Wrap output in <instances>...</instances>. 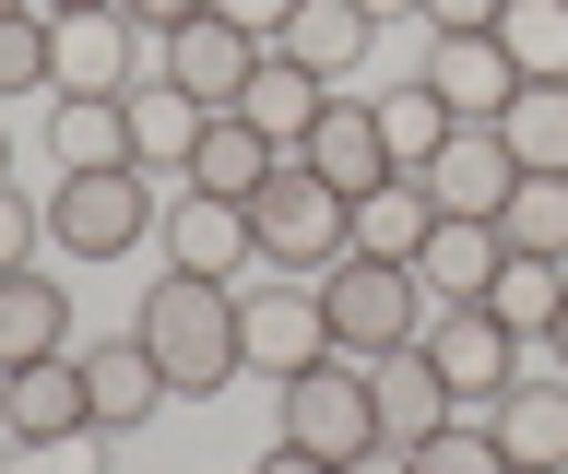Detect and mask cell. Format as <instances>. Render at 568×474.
<instances>
[{
	"label": "cell",
	"instance_id": "cell-1",
	"mask_svg": "<svg viewBox=\"0 0 568 474\" xmlns=\"http://www.w3.org/2000/svg\"><path fill=\"white\" fill-rule=\"evenodd\" d=\"M131 332L154 344V367H166L178 403H213L248 380V344H237V285H202V273H154L131 309Z\"/></svg>",
	"mask_w": 568,
	"mask_h": 474
},
{
	"label": "cell",
	"instance_id": "cell-2",
	"mask_svg": "<svg viewBox=\"0 0 568 474\" xmlns=\"http://www.w3.org/2000/svg\"><path fill=\"white\" fill-rule=\"evenodd\" d=\"M248 238H261V273H308V285H320V273L355 250V202L320 179L308 154H284L273 179L248 190Z\"/></svg>",
	"mask_w": 568,
	"mask_h": 474
},
{
	"label": "cell",
	"instance_id": "cell-3",
	"mask_svg": "<svg viewBox=\"0 0 568 474\" xmlns=\"http://www.w3.org/2000/svg\"><path fill=\"white\" fill-rule=\"evenodd\" d=\"M320 309H332V356H355V367L390 356V344H426V321H438L415 261H367V250H344L320 273Z\"/></svg>",
	"mask_w": 568,
	"mask_h": 474
},
{
	"label": "cell",
	"instance_id": "cell-4",
	"mask_svg": "<svg viewBox=\"0 0 568 474\" xmlns=\"http://www.w3.org/2000/svg\"><path fill=\"white\" fill-rule=\"evenodd\" d=\"M154 225H166V190L142 167H83V179L48 190V250L60 261H131L154 250Z\"/></svg>",
	"mask_w": 568,
	"mask_h": 474
},
{
	"label": "cell",
	"instance_id": "cell-5",
	"mask_svg": "<svg viewBox=\"0 0 568 474\" xmlns=\"http://www.w3.org/2000/svg\"><path fill=\"white\" fill-rule=\"evenodd\" d=\"M273 438H296V451H320V463H355V451L379 438V392H367V367H355V356L296 367V380L273 392Z\"/></svg>",
	"mask_w": 568,
	"mask_h": 474
},
{
	"label": "cell",
	"instance_id": "cell-6",
	"mask_svg": "<svg viewBox=\"0 0 568 474\" xmlns=\"http://www.w3.org/2000/svg\"><path fill=\"white\" fill-rule=\"evenodd\" d=\"M237 344H248V380H296V367L332 356V309H320L308 273H261V285H237Z\"/></svg>",
	"mask_w": 568,
	"mask_h": 474
},
{
	"label": "cell",
	"instance_id": "cell-7",
	"mask_svg": "<svg viewBox=\"0 0 568 474\" xmlns=\"http://www.w3.org/2000/svg\"><path fill=\"white\" fill-rule=\"evenodd\" d=\"M261 60H273V37H248V24H225V12H190V24L154 37V83H178L190 108H237Z\"/></svg>",
	"mask_w": 568,
	"mask_h": 474
},
{
	"label": "cell",
	"instance_id": "cell-8",
	"mask_svg": "<svg viewBox=\"0 0 568 474\" xmlns=\"http://www.w3.org/2000/svg\"><path fill=\"white\" fill-rule=\"evenodd\" d=\"M426 367L450 380V403H462V415H486V403L532 367V344L497 321V309H438V321H426Z\"/></svg>",
	"mask_w": 568,
	"mask_h": 474
},
{
	"label": "cell",
	"instance_id": "cell-9",
	"mask_svg": "<svg viewBox=\"0 0 568 474\" xmlns=\"http://www.w3.org/2000/svg\"><path fill=\"white\" fill-rule=\"evenodd\" d=\"M0 438H12V451H71V438H95V392H83V356L0 367Z\"/></svg>",
	"mask_w": 568,
	"mask_h": 474
},
{
	"label": "cell",
	"instance_id": "cell-10",
	"mask_svg": "<svg viewBox=\"0 0 568 474\" xmlns=\"http://www.w3.org/2000/svg\"><path fill=\"white\" fill-rule=\"evenodd\" d=\"M166 273H202V285H248L261 273V238H248V202H213V190H166V225H154Z\"/></svg>",
	"mask_w": 568,
	"mask_h": 474
},
{
	"label": "cell",
	"instance_id": "cell-11",
	"mask_svg": "<svg viewBox=\"0 0 568 474\" xmlns=\"http://www.w3.org/2000/svg\"><path fill=\"white\" fill-rule=\"evenodd\" d=\"M131 83H154V37H142L119 0H95V12H60V95H131Z\"/></svg>",
	"mask_w": 568,
	"mask_h": 474
},
{
	"label": "cell",
	"instance_id": "cell-12",
	"mask_svg": "<svg viewBox=\"0 0 568 474\" xmlns=\"http://www.w3.org/2000/svg\"><path fill=\"white\" fill-rule=\"evenodd\" d=\"M415 179L438 190V214H486V225H497V202L521 190V154H509V131H497V119H462V131L426 154Z\"/></svg>",
	"mask_w": 568,
	"mask_h": 474
},
{
	"label": "cell",
	"instance_id": "cell-13",
	"mask_svg": "<svg viewBox=\"0 0 568 474\" xmlns=\"http://www.w3.org/2000/svg\"><path fill=\"white\" fill-rule=\"evenodd\" d=\"M426 95L450 119H509V95H521V60L497 48V24H474V37H426Z\"/></svg>",
	"mask_w": 568,
	"mask_h": 474
},
{
	"label": "cell",
	"instance_id": "cell-14",
	"mask_svg": "<svg viewBox=\"0 0 568 474\" xmlns=\"http://www.w3.org/2000/svg\"><path fill=\"white\" fill-rule=\"evenodd\" d=\"M83 392H95V438H131V427H154V415L178 403L142 332H106L95 356H83Z\"/></svg>",
	"mask_w": 568,
	"mask_h": 474
},
{
	"label": "cell",
	"instance_id": "cell-15",
	"mask_svg": "<svg viewBox=\"0 0 568 474\" xmlns=\"http://www.w3.org/2000/svg\"><path fill=\"white\" fill-rule=\"evenodd\" d=\"M415 273H426L438 309H486V285L509 273V238H497L486 214H438V225H426V250H415Z\"/></svg>",
	"mask_w": 568,
	"mask_h": 474
},
{
	"label": "cell",
	"instance_id": "cell-16",
	"mask_svg": "<svg viewBox=\"0 0 568 474\" xmlns=\"http://www.w3.org/2000/svg\"><path fill=\"white\" fill-rule=\"evenodd\" d=\"M486 427H497V451L509 463H532V474H568V367H545V380H509V392L486 403Z\"/></svg>",
	"mask_w": 568,
	"mask_h": 474
},
{
	"label": "cell",
	"instance_id": "cell-17",
	"mask_svg": "<svg viewBox=\"0 0 568 474\" xmlns=\"http://www.w3.org/2000/svg\"><path fill=\"white\" fill-rule=\"evenodd\" d=\"M273 48L296 60V72H320V83H355L367 48H379V12H367V0H296Z\"/></svg>",
	"mask_w": 568,
	"mask_h": 474
},
{
	"label": "cell",
	"instance_id": "cell-18",
	"mask_svg": "<svg viewBox=\"0 0 568 474\" xmlns=\"http://www.w3.org/2000/svg\"><path fill=\"white\" fill-rule=\"evenodd\" d=\"M284 154H273V131L261 119H237V108H213L202 119V143H190V167H178V190H213V202H248V190L273 179Z\"/></svg>",
	"mask_w": 568,
	"mask_h": 474
},
{
	"label": "cell",
	"instance_id": "cell-19",
	"mask_svg": "<svg viewBox=\"0 0 568 474\" xmlns=\"http://www.w3.org/2000/svg\"><path fill=\"white\" fill-rule=\"evenodd\" d=\"M367 392H379V438H403V451H415V438H438V427L462 415L450 380L426 367V344H390V356H367Z\"/></svg>",
	"mask_w": 568,
	"mask_h": 474
},
{
	"label": "cell",
	"instance_id": "cell-20",
	"mask_svg": "<svg viewBox=\"0 0 568 474\" xmlns=\"http://www.w3.org/2000/svg\"><path fill=\"white\" fill-rule=\"evenodd\" d=\"M48 154H60V179H83V167H142L131 95H48Z\"/></svg>",
	"mask_w": 568,
	"mask_h": 474
},
{
	"label": "cell",
	"instance_id": "cell-21",
	"mask_svg": "<svg viewBox=\"0 0 568 474\" xmlns=\"http://www.w3.org/2000/svg\"><path fill=\"white\" fill-rule=\"evenodd\" d=\"M296 154H308L320 179L344 190V202H355V190H379V179H390V143H379V108H367V95H332V108H320V131H308Z\"/></svg>",
	"mask_w": 568,
	"mask_h": 474
},
{
	"label": "cell",
	"instance_id": "cell-22",
	"mask_svg": "<svg viewBox=\"0 0 568 474\" xmlns=\"http://www.w3.org/2000/svg\"><path fill=\"white\" fill-rule=\"evenodd\" d=\"M36 356H71V285L48 273H0V367H36Z\"/></svg>",
	"mask_w": 568,
	"mask_h": 474
},
{
	"label": "cell",
	"instance_id": "cell-23",
	"mask_svg": "<svg viewBox=\"0 0 568 474\" xmlns=\"http://www.w3.org/2000/svg\"><path fill=\"white\" fill-rule=\"evenodd\" d=\"M426 225H438V190H426L415 167H390L379 190H355V250H367V261H415Z\"/></svg>",
	"mask_w": 568,
	"mask_h": 474
},
{
	"label": "cell",
	"instance_id": "cell-24",
	"mask_svg": "<svg viewBox=\"0 0 568 474\" xmlns=\"http://www.w3.org/2000/svg\"><path fill=\"white\" fill-rule=\"evenodd\" d=\"M320 108H332V83H320V72H296L284 48L248 72V95H237V119H261V131H273V154H296V143H308V131H320Z\"/></svg>",
	"mask_w": 568,
	"mask_h": 474
},
{
	"label": "cell",
	"instance_id": "cell-25",
	"mask_svg": "<svg viewBox=\"0 0 568 474\" xmlns=\"http://www.w3.org/2000/svg\"><path fill=\"white\" fill-rule=\"evenodd\" d=\"M202 119H213V108H190L178 83H131V143H142V179H178V167H190V143H202Z\"/></svg>",
	"mask_w": 568,
	"mask_h": 474
},
{
	"label": "cell",
	"instance_id": "cell-26",
	"mask_svg": "<svg viewBox=\"0 0 568 474\" xmlns=\"http://www.w3.org/2000/svg\"><path fill=\"white\" fill-rule=\"evenodd\" d=\"M497 238L521 261H568V179L557 167H521V190L497 202Z\"/></svg>",
	"mask_w": 568,
	"mask_h": 474
},
{
	"label": "cell",
	"instance_id": "cell-27",
	"mask_svg": "<svg viewBox=\"0 0 568 474\" xmlns=\"http://www.w3.org/2000/svg\"><path fill=\"white\" fill-rule=\"evenodd\" d=\"M367 108H379V143H390V167H426V154H438V143H450V131H462V119L438 108V95H426V72L379 83Z\"/></svg>",
	"mask_w": 568,
	"mask_h": 474
},
{
	"label": "cell",
	"instance_id": "cell-28",
	"mask_svg": "<svg viewBox=\"0 0 568 474\" xmlns=\"http://www.w3.org/2000/svg\"><path fill=\"white\" fill-rule=\"evenodd\" d=\"M0 95H60V12L36 0L0 12Z\"/></svg>",
	"mask_w": 568,
	"mask_h": 474
},
{
	"label": "cell",
	"instance_id": "cell-29",
	"mask_svg": "<svg viewBox=\"0 0 568 474\" xmlns=\"http://www.w3.org/2000/svg\"><path fill=\"white\" fill-rule=\"evenodd\" d=\"M557 296H568V261H521L509 250V273L486 285V309L521 332V344H545V332H557Z\"/></svg>",
	"mask_w": 568,
	"mask_h": 474
},
{
	"label": "cell",
	"instance_id": "cell-30",
	"mask_svg": "<svg viewBox=\"0 0 568 474\" xmlns=\"http://www.w3.org/2000/svg\"><path fill=\"white\" fill-rule=\"evenodd\" d=\"M497 48L521 60V83H568V0H509Z\"/></svg>",
	"mask_w": 568,
	"mask_h": 474
},
{
	"label": "cell",
	"instance_id": "cell-31",
	"mask_svg": "<svg viewBox=\"0 0 568 474\" xmlns=\"http://www.w3.org/2000/svg\"><path fill=\"white\" fill-rule=\"evenodd\" d=\"M497 131H509V154H521V167H557V179H568V83H521Z\"/></svg>",
	"mask_w": 568,
	"mask_h": 474
},
{
	"label": "cell",
	"instance_id": "cell-32",
	"mask_svg": "<svg viewBox=\"0 0 568 474\" xmlns=\"http://www.w3.org/2000/svg\"><path fill=\"white\" fill-rule=\"evenodd\" d=\"M415 474H509V451H497L486 415H450L438 438H415Z\"/></svg>",
	"mask_w": 568,
	"mask_h": 474
},
{
	"label": "cell",
	"instance_id": "cell-33",
	"mask_svg": "<svg viewBox=\"0 0 568 474\" xmlns=\"http://www.w3.org/2000/svg\"><path fill=\"white\" fill-rule=\"evenodd\" d=\"M36 238H48V202H24V190H0V273H24Z\"/></svg>",
	"mask_w": 568,
	"mask_h": 474
},
{
	"label": "cell",
	"instance_id": "cell-34",
	"mask_svg": "<svg viewBox=\"0 0 568 474\" xmlns=\"http://www.w3.org/2000/svg\"><path fill=\"white\" fill-rule=\"evenodd\" d=\"M509 0H415V24L426 37H474V24H497Z\"/></svg>",
	"mask_w": 568,
	"mask_h": 474
},
{
	"label": "cell",
	"instance_id": "cell-35",
	"mask_svg": "<svg viewBox=\"0 0 568 474\" xmlns=\"http://www.w3.org/2000/svg\"><path fill=\"white\" fill-rule=\"evenodd\" d=\"M213 12H225V24H248V37H284V12H296V0H213Z\"/></svg>",
	"mask_w": 568,
	"mask_h": 474
},
{
	"label": "cell",
	"instance_id": "cell-36",
	"mask_svg": "<svg viewBox=\"0 0 568 474\" xmlns=\"http://www.w3.org/2000/svg\"><path fill=\"white\" fill-rule=\"evenodd\" d=\"M119 12H131L142 37H166V24H190V12H213V0H119Z\"/></svg>",
	"mask_w": 568,
	"mask_h": 474
},
{
	"label": "cell",
	"instance_id": "cell-37",
	"mask_svg": "<svg viewBox=\"0 0 568 474\" xmlns=\"http://www.w3.org/2000/svg\"><path fill=\"white\" fill-rule=\"evenodd\" d=\"M248 474H344V463H320V451H296V438H273V451H261Z\"/></svg>",
	"mask_w": 568,
	"mask_h": 474
},
{
	"label": "cell",
	"instance_id": "cell-38",
	"mask_svg": "<svg viewBox=\"0 0 568 474\" xmlns=\"http://www.w3.org/2000/svg\"><path fill=\"white\" fill-rule=\"evenodd\" d=\"M344 474H415V451H403V438H367V451H355Z\"/></svg>",
	"mask_w": 568,
	"mask_h": 474
},
{
	"label": "cell",
	"instance_id": "cell-39",
	"mask_svg": "<svg viewBox=\"0 0 568 474\" xmlns=\"http://www.w3.org/2000/svg\"><path fill=\"white\" fill-rule=\"evenodd\" d=\"M532 356H545V367H568V296H557V332H545V344H532Z\"/></svg>",
	"mask_w": 568,
	"mask_h": 474
},
{
	"label": "cell",
	"instance_id": "cell-40",
	"mask_svg": "<svg viewBox=\"0 0 568 474\" xmlns=\"http://www.w3.org/2000/svg\"><path fill=\"white\" fill-rule=\"evenodd\" d=\"M36 12H95V0H36Z\"/></svg>",
	"mask_w": 568,
	"mask_h": 474
},
{
	"label": "cell",
	"instance_id": "cell-41",
	"mask_svg": "<svg viewBox=\"0 0 568 474\" xmlns=\"http://www.w3.org/2000/svg\"><path fill=\"white\" fill-rule=\"evenodd\" d=\"M367 12H379V24H390V12H415V0H367Z\"/></svg>",
	"mask_w": 568,
	"mask_h": 474
},
{
	"label": "cell",
	"instance_id": "cell-42",
	"mask_svg": "<svg viewBox=\"0 0 568 474\" xmlns=\"http://www.w3.org/2000/svg\"><path fill=\"white\" fill-rule=\"evenodd\" d=\"M0 190H12V131H0Z\"/></svg>",
	"mask_w": 568,
	"mask_h": 474
},
{
	"label": "cell",
	"instance_id": "cell-43",
	"mask_svg": "<svg viewBox=\"0 0 568 474\" xmlns=\"http://www.w3.org/2000/svg\"><path fill=\"white\" fill-rule=\"evenodd\" d=\"M509 474H532V463H509Z\"/></svg>",
	"mask_w": 568,
	"mask_h": 474
},
{
	"label": "cell",
	"instance_id": "cell-44",
	"mask_svg": "<svg viewBox=\"0 0 568 474\" xmlns=\"http://www.w3.org/2000/svg\"><path fill=\"white\" fill-rule=\"evenodd\" d=\"M0 12H12V0H0Z\"/></svg>",
	"mask_w": 568,
	"mask_h": 474
}]
</instances>
